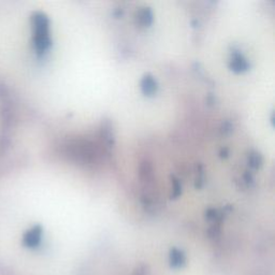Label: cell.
I'll use <instances>...</instances> for the list:
<instances>
[{
    "mask_svg": "<svg viewBox=\"0 0 275 275\" xmlns=\"http://www.w3.org/2000/svg\"><path fill=\"white\" fill-rule=\"evenodd\" d=\"M138 21L142 25H147L152 22V12L150 9H143L138 13Z\"/></svg>",
    "mask_w": 275,
    "mask_h": 275,
    "instance_id": "cell-6",
    "label": "cell"
},
{
    "mask_svg": "<svg viewBox=\"0 0 275 275\" xmlns=\"http://www.w3.org/2000/svg\"><path fill=\"white\" fill-rule=\"evenodd\" d=\"M156 81L151 76H145L141 82V87L145 94H152L156 89Z\"/></svg>",
    "mask_w": 275,
    "mask_h": 275,
    "instance_id": "cell-5",
    "label": "cell"
},
{
    "mask_svg": "<svg viewBox=\"0 0 275 275\" xmlns=\"http://www.w3.org/2000/svg\"><path fill=\"white\" fill-rule=\"evenodd\" d=\"M170 266L174 269H179L185 265L186 258L184 253L177 248H172L170 251Z\"/></svg>",
    "mask_w": 275,
    "mask_h": 275,
    "instance_id": "cell-3",
    "label": "cell"
},
{
    "mask_svg": "<svg viewBox=\"0 0 275 275\" xmlns=\"http://www.w3.org/2000/svg\"><path fill=\"white\" fill-rule=\"evenodd\" d=\"M36 25V45L39 51H44L49 47V26L48 20L43 14H37L34 17Z\"/></svg>",
    "mask_w": 275,
    "mask_h": 275,
    "instance_id": "cell-1",
    "label": "cell"
},
{
    "mask_svg": "<svg viewBox=\"0 0 275 275\" xmlns=\"http://www.w3.org/2000/svg\"><path fill=\"white\" fill-rule=\"evenodd\" d=\"M41 234L42 230L39 226L32 228L31 230L28 231L25 237H24V243L28 248H36V246L40 243V240H41Z\"/></svg>",
    "mask_w": 275,
    "mask_h": 275,
    "instance_id": "cell-2",
    "label": "cell"
},
{
    "mask_svg": "<svg viewBox=\"0 0 275 275\" xmlns=\"http://www.w3.org/2000/svg\"><path fill=\"white\" fill-rule=\"evenodd\" d=\"M230 65L234 69V70H237V71L245 70V69L248 67V61H246L244 57L239 53H233Z\"/></svg>",
    "mask_w": 275,
    "mask_h": 275,
    "instance_id": "cell-4",
    "label": "cell"
},
{
    "mask_svg": "<svg viewBox=\"0 0 275 275\" xmlns=\"http://www.w3.org/2000/svg\"><path fill=\"white\" fill-rule=\"evenodd\" d=\"M249 163L250 165H253V167H258V165H259L261 163V159H260V156L258 154H253L250 156V159H249Z\"/></svg>",
    "mask_w": 275,
    "mask_h": 275,
    "instance_id": "cell-7",
    "label": "cell"
}]
</instances>
